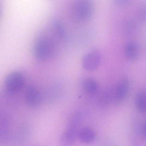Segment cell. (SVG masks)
<instances>
[{
    "label": "cell",
    "mask_w": 146,
    "mask_h": 146,
    "mask_svg": "<svg viewBox=\"0 0 146 146\" xmlns=\"http://www.w3.org/2000/svg\"><path fill=\"white\" fill-rule=\"evenodd\" d=\"M54 44L51 38L46 35H40L35 41L33 47L34 57L37 60H45L53 53Z\"/></svg>",
    "instance_id": "cell-1"
},
{
    "label": "cell",
    "mask_w": 146,
    "mask_h": 146,
    "mask_svg": "<svg viewBox=\"0 0 146 146\" xmlns=\"http://www.w3.org/2000/svg\"><path fill=\"white\" fill-rule=\"evenodd\" d=\"M94 7L90 0H78L72 4L71 14L76 21L83 22L89 20L94 14Z\"/></svg>",
    "instance_id": "cell-2"
},
{
    "label": "cell",
    "mask_w": 146,
    "mask_h": 146,
    "mask_svg": "<svg viewBox=\"0 0 146 146\" xmlns=\"http://www.w3.org/2000/svg\"><path fill=\"white\" fill-rule=\"evenodd\" d=\"M81 122V116L78 113L74 114L72 117L68 126L62 134L60 139L62 146H70L77 137L78 128Z\"/></svg>",
    "instance_id": "cell-3"
},
{
    "label": "cell",
    "mask_w": 146,
    "mask_h": 146,
    "mask_svg": "<svg viewBox=\"0 0 146 146\" xmlns=\"http://www.w3.org/2000/svg\"><path fill=\"white\" fill-rule=\"evenodd\" d=\"M25 82V77L23 74L19 71H13L5 77L4 88L9 94H15L23 88Z\"/></svg>",
    "instance_id": "cell-4"
},
{
    "label": "cell",
    "mask_w": 146,
    "mask_h": 146,
    "mask_svg": "<svg viewBox=\"0 0 146 146\" xmlns=\"http://www.w3.org/2000/svg\"><path fill=\"white\" fill-rule=\"evenodd\" d=\"M101 60V54L98 49L90 50L85 54L82 60L84 69L88 71L94 70L98 68Z\"/></svg>",
    "instance_id": "cell-5"
},
{
    "label": "cell",
    "mask_w": 146,
    "mask_h": 146,
    "mask_svg": "<svg viewBox=\"0 0 146 146\" xmlns=\"http://www.w3.org/2000/svg\"><path fill=\"white\" fill-rule=\"evenodd\" d=\"M24 98L27 105L31 107L36 106L40 102L41 94L36 87L30 86L25 90Z\"/></svg>",
    "instance_id": "cell-6"
},
{
    "label": "cell",
    "mask_w": 146,
    "mask_h": 146,
    "mask_svg": "<svg viewBox=\"0 0 146 146\" xmlns=\"http://www.w3.org/2000/svg\"><path fill=\"white\" fill-rule=\"evenodd\" d=\"M129 88V82L126 78H122L118 83L115 90V96L118 101H121L125 98Z\"/></svg>",
    "instance_id": "cell-7"
},
{
    "label": "cell",
    "mask_w": 146,
    "mask_h": 146,
    "mask_svg": "<svg viewBox=\"0 0 146 146\" xmlns=\"http://www.w3.org/2000/svg\"><path fill=\"white\" fill-rule=\"evenodd\" d=\"M77 137L83 143H88L93 142L96 138L94 131L89 127H84L78 130Z\"/></svg>",
    "instance_id": "cell-8"
},
{
    "label": "cell",
    "mask_w": 146,
    "mask_h": 146,
    "mask_svg": "<svg viewBox=\"0 0 146 146\" xmlns=\"http://www.w3.org/2000/svg\"><path fill=\"white\" fill-rule=\"evenodd\" d=\"M139 53L138 46L134 41H129L126 43L124 47V54L125 58L129 60H134L137 58Z\"/></svg>",
    "instance_id": "cell-9"
},
{
    "label": "cell",
    "mask_w": 146,
    "mask_h": 146,
    "mask_svg": "<svg viewBox=\"0 0 146 146\" xmlns=\"http://www.w3.org/2000/svg\"><path fill=\"white\" fill-rule=\"evenodd\" d=\"M83 90L90 95L95 94L98 90L99 85L97 81L92 78H87L83 81L82 83Z\"/></svg>",
    "instance_id": "cell-10"
},
{
    "label": "cell",
    "mask_w": 146,
    "mask_h": 146,
    "mask_svg": "<svg viewBox=\"0 0 146 146\" xmlns=\"http://www.w3.org/2000/svg\"><path fill=\"white\" fill-rule=\"evenodd\" d=\"M135 105L138 111L141 112H146V92H138L135 98Z\"/></svg>",
    "instance_id": "cell-11"
},
{
    "label": "cell",
    "mask_w": 146,
    "mask_h": 146,
    "mask_svg": "<svg viewBox=\"0 0 146 146\" xmlns=\"http://www.w3.org/2000/svg\"><path fill=\"white\" fill-rule=\"evenodd\" d=\"M111 93L109 90L104 91L101 96L100 102L103 105H106L111 100Z\"/></svg>",
    "instance_id": "cell-12"
},
{
    "label": "cell",
    "mask_w": 146,
    "mask_h": 146,
    "mask_svg": "<svg viewBox=\"0 0 146 146\" xmlns=\"http://www.w3.org/2000/svg\"><path fill=\"white\" fill-rule=\"evenodd\" d=\"M114 1L119 4H126L127 2H129L128 1H126V0H117V1Z\"/></svg>",
    "instance_id": "cell-13"
},
{
    "label": "cell",
    "mask_w": 146,
    "mask_h": 146,
    "mask_svg": "<svg viewBox=\"0 0 146 146\" xmlns=\"http://www.w3.org/2000/svg\"><path fill=\"white\" fill-rule=\"evenodd\" d=\"M144 132L145 135L146 136V123L145 124V126H144Z\"/></svg>",
    "instance_id": "cell-14"
}]
</instances>
